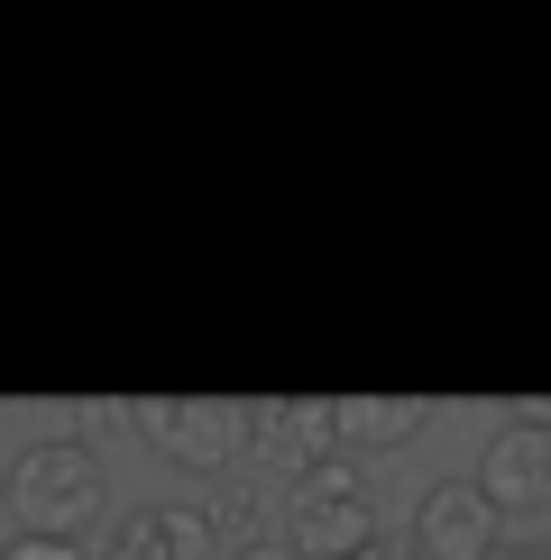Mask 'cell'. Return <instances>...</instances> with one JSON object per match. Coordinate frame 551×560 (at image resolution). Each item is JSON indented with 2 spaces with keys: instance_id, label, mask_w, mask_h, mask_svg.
Wrapping results in <instances>:
<instances>
[{
  "instance_id": "obj_11",
  "label": "cell",
  "mask_w": 551,
  "mask_h": 560,
  "mask_svg": "<svg viewBox=\"0 0 551 560\" xmlns=\"http://www.w3.org/2000/svg\"><path fill=\"white\" fill-rule=\"evenodd\" d=\"M367 560H423V551H413V542H377V551H367Z\"/></svg>"
},
{
  "instance_id": "obj_3",
  "label": "cell",
  "mask_w": 551,
  "mask_h": 560,
  "mask_svg": "<svg viewBox=\"0 0 551 560\" xmlns=\"http://www.w3.org/2000/svg\"><path fill=\"white\" fill-rule=\"evenodd\" d=\"M129 432L184 478H230L248 451V405H230V395H138Z\"/></svg>"
},
{
  "instance_id": "obj_4",
  "label": "cell",
  "mask_w": 551,
  "mask_h": 560,
  "mask_svg": "<svg viewBox=\"0 0 551 560\" xmlns=\"http://www.w3.org/2000/svg\"><path fill=\"white\" fill-rule=\"evenodd\" d=\"M248 478L276 487V497H304V487L331 469L340 451V423H331V395H258L248 405Z\"/></svg>"
},
{
  "instance_id": "obj_7",
  "label": "cell",
  "mask_w": 551,
  "mask_h": 560,
  "mask_svg": "<svg viewBox=\"0 0 551 560\" xmlns=\"http://www.w3.org/2000/svg\"><path fill=\"white\" fill-rule=\"evenodd\" d=\"M331 423H340V451H350V459H377V451L423 441L432 405H423V395H331Z\"/></svg>"
},
{
  "instance_id": "obj_6",
  "label": "cell",
  "mask_w": 551,
  "mask_h": 560,
  "mask_svg": "<svg viewBox=\"0 0 551 560\" xmlns=\"http://www.w3.org/2000/svg\"><path fill=\"white\" fill-rule=\"evenodd\" d=\"M423 560H496L505 551V515L478 497V478H432L413 497V533H405Z\"/></svg>"
},
{
  "instance_id": "obj_1",
  "label": "cell",
  "mask_w": 551,
  "mask_h": 560,
  "mask_svg": "<svg viewBox=\"0 0 551 560\" xmlns=\"http://www.w3.org/2000/svg\"><path fill=\"white\" fill-rule=\"evenodd\" d=\"M0 487H10L19 533H46V542H83V533L102 524V505H110L102 451H92V441H74V432L19 441V451L0 459Z\"/></svg>"
},
{
  "instance_id": "obj_12",
  "label": "cell",
  "mask_w": 551,
  "mask_h": 560,
  "mask_svg": "<svg viewBox=\"0 0 551 560\" xmlns=\"http://www.w3.org/2000/svg\"><path fill=\"white\" fill-rule=\"evenodd\" d=\"M239 560H294V551H285V542H267V551H239Z\"/></svg>"
},
{
  "instance_id": "obj_8",
  "label": "cell",
  "mask_w": 551,
  "mask_h": 560,
  "mask_svg": "<svg viewBox=\"0 0 551 560\" xmlns=\"http://www.w3.org/2000/svg\"><path fill=\"white\" fill-rule=\"evenodd\" d=\"M212 524H221V560L267 551V542H276V505H267V487H221V497H212Z\"/></svg>"
},
{
  "instance_id": "obj_13",
  "label": "cell",
  "mask_w": 551,
  "mask_h": 560,
  "mask_svg": "<svg viewBox=\"0 0 551 560\" xmlns=\"http://www.w3.org/2000/svg\"><path fill=\"white\" fill-rule=\"evenodd\" d=\"M0 505H10V487H0Z\"/></svg>"
},
{
  "instance_id": "obj_10",
  "label": "cell",
  "mask_w": 551,
  "mask_h": 560,
  "mask_svg": "<svg viewBox=\"0 0 551 560\" xmlns=\"http://www.w3.org/2000/svg\"><path fill=\"white\" fill-rule=\"evenodd\" d=\"M496 560H551V542H542V533H534V542H505Z\"/></svg>"
},
{
  "instance_id": "obj_2",
  "label": "cell",
  "mask_w": 551,
  "mask_h": 560,
  "mask_svg": "<svg viewBox=\"0 0 551 560\" xmlns=\"http://www.w3.org/2000/svg\"><path fill=\"white\" fill-rule=\"evenodd\" d=\"M276 542H285L294 560H367L386 542V505L377 487L359 478V459H331L304 497L276 505Z\"/></svg>"
},
{
  "instance_id": "obj_5",
  "label": "cell",
  "mask_w": 551,
  "mask_h": 560,
  "mask_svg": "<svg viewBox=\"0 0 551 560\" xmlns=\"http://www.w3.org/2000/svg\"><path fill=\"white\" fill-rule=\"evenodd\" d=\"M469 478H478V497H488L505 524H542L551 515V423H534V413L488 423Z\"/></svg>"
},
{
  "instance_id": "obj_9",
  "label": "cell",
  "mask_w": 551,
  "mask_h": 560,
  "mask_svg": "<svg viewBox=\"0 0 551 560\" xmlns=\"http://www.w3.org/2000/svg\"><path fill=\"white\" fill-rule=\"evenodd\" d=\"M0 560H92V551H83V542H46V533H10Z\"/></svg>"
}]
</instances>
